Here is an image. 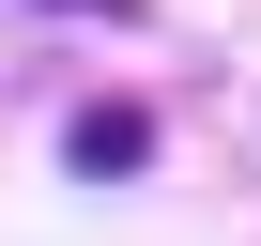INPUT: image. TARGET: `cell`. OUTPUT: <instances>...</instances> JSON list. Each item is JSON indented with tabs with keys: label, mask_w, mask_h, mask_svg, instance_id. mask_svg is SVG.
I'll use <instances>...</instances> for the list:
<instances>
[{
	"label": "cell",
	"mask_w": 261,
	"mask_h": 246,
	"mask_svg": "<svg viewBox=\"0 0 261 246\" xmlns=\"http://www.w3.org/2000/svg\"><path fill=\"white\" fill-rule=\"evenodd\" d=\"M62 154H77V169H139V154H154V123L108 92V108H77V139H62Z\"/></svg>",
	"instance_id": "6da1fadb"
},
{
	"label": "cell",
	"mask_w": 261,
	"mask_h": 246,
	"mask_svg": "<svg viewBox=\"0 0 261 246\" xmlns=\"http://www.w3.org/2000/svg\"><path fill=\"white\" fill-rule=\"evenodd\" d=\"M31 16H123V0H31Z\"/></svg>",
	"instance_id": "7a4b0ae2"
}]
</instances>
